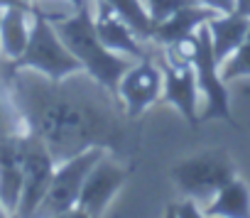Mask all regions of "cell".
<instances>
[{"label":"cell","mask_w":250,"mask_h":218,"mask_svg":"<svg viewBox=\"0 0 250 218\" xmlns=\"http://www.w3.org/2000/svg\"><path fill=\"white\" fill-rule=\"evenodd\" d=\"M172 177L184 196L206 201L235 177V167L226 152H201L179 162L172 169Z\"/></svg>","instance_id":"6"},{"label":"cell","mask_w":250,"mask_h":218,"mask_svg":"<svg viewBox=\"0 0 250 218\" xmlns=\"http://www.w3.org/2000/svg\"><path fill=\"white\" fill-rule=\"evenodd\" d=\"M105 3L125 18V22L135 30V35L140 40H152L155 22L145 8V0H105Z\"/></svg>","instance_id":"17"},{"label":"cell","mask_w":250,"mask_h":218,"mask_svg":"<svg viewBox=\"0 0 250 218\" xmlns=\"http://www.w3.org/2000/svg\"><path fill=\"white\" fill-rule=\"evenodd\" d=\"M105 155V145H93L86 147L83 152L66 157L62 162H57V169L52 174L49 189L37 208V216H64V213H74L86 174L91 172V167Z\"/></svg>","instance_id":"5"},{"label":"cell","mask_w":250,"mask_h":218,"mask_svg":"<svg viewBox=\"0 0 250 218\" xmlns=\"http://www.w3.org/2000/svg\"><path fill=\"white\" fill-rule=\"evenodd\" d=\"M196 203H199L196 198L187 196V198H182L179 203L167 206V213H169V216H187V218H191V216H201V213H204V208H199Z\"/></svg>","instance_id":"22"},{"label":"cell","mask_w":250,"mask_h":218,"mask_svg":"<svg viewBox=\"0 0 250 218\" xmlns=\"http://www.w3.org/2000/svg\"><path fill=\"white\" fill-rule=\"evenodd\" d=\"M206 216H228V218H245L250 216V191L240 179L226 181L216 194L213 201L204 208Z\"/></svg>","instance_id":"16"},{"label":"cell","mask_w":250,"mask_h":218,"mask_svg":"<svg viewBox=\"0 0 250 218\" xmlns=\"http://www.w3.org/2000/svg\"><path fill=\"white\" fill-rule=\"evenodd\" d=\"M194 5H201V8H208L218 15H228L235 10V0H189Z\"/></svg>","instance_id":"23"},{"label":"cell","mask_w":250,"mask_h":218,"mask_svg":"<svg viewBox=\"0 0 250 218\" xmlns=\"http://www.w3.org/2000/svg\"><path fill=\"white\" fill-rule=\"evenodd\" d=\"M218 13L208 10V8H201V5H194V3H187L184 8H179L174 15H169L167 20L157 22L155 25V32H152V40L162 47H172L177 42H182L184 37H189L191 32H196L199 25L208 22L211 18H216Z\"/></svg>","instance_id":"13"},{"label":"cell","mask_w":250,"mask_h":218,"mask_svg":"<svg viewBox=\"0 0 250 218\" xmlns=\"http://www.w3.org/2000/svg\"><path fill=\"white\" fill-rule=\"evenodd\" d=\"M167 49L194 64L196 81H199V93H204V98H206V108L201 111V120L218 118L223 123L235 125V120L230 116V103H228L226 81L221 79V71H218L221 64H218V59L213 54L211 32H208L206 22L199 25L196 32H191L189 37H184L182 42H177V44H172Z\"/></svg>","instance_id":"3"},{"label":"cell","mask_w":250,"mask_h":218,"mask_svg":"<svg viewBox=\"0 0 250 218\" xmlns=\"http://www.w3.org/2000/svg\"><path fill=\"white\" fill-rule=\"evenodd\" d=\"M25 133L0 138V203H3L8 216H18V206L22 196Z\"/></svg>","instance_id":"12"},{"label":"cell","mask_w":250,"mask_h":218,"mask_svg":"<svg viewBox=\"0 0 250 218\" xmlns=\"http://www.w3.org/2000/svg\"><path fill=\"white\" fill-rule=\"evenodd\" d=\"M5 64V83L25 118L30 133H35L54 155L57 162L101 145L98 138L105 128V118L83 103L81 91H71L66 79L54 81L32 69H10Z\"/></svg>","instance_id":"1"},{"label":"cell","mask_w":250,"mask_h":218,"mask_svg":"<svg viewBox=\"0 0 250 218\" xmlns=\"http://www.w3.org/2000/svg\"><path fill=\"white\" fill-rule=\"evenodd\" d=\"M54 27H57L59 37L64 40V44L71 49V54L81 61L83 71L101 88H105L108 93H115L120 76L133 66V61H130V57H125V54L110 52L98 40L96 27H93L91 5L81 8L79 13H74L71 18H66L62 22H54Z\"/></svg>","instance_id":"2"},{"label":"cell","mask_w":250,"mask_h":218,"mask_svg":"<svg viewBox=\"0 0 250 218\" xmlns=\"http://www.w3.org/2000/svg\"><path fill=\"white\" fill-rule=\"evenodd\" d=\"M8 64H10V69H32L54 81H62L66 76L83 71L81 61L71 54V49L59 37L57 27L40 15H32L30 42H27L22 57L15 61H8Z\"/></svg>","instance_id":"4"},{"label":"cell","mask_w":250,"mask_h":218,"mask_svg":"<svg viewBox=\"0 0 250 218\" xmlns=\"http://www.w3.org/2000/svg\"><path fill=\"white\" fill-rule=\"evenodd\" d=\"M25 130H27V125H25L20 108H18L8 83L0 79V138L3 135H18V133H25Z\"/></svg>","instance_id":"18"},{"label":"cell","mask_w":250,"mask_h":218,"mask_svg":"<svg viewBox=\"0 0 250 218\" xmlns=\"http://www.w3.org/2000/svg\"><path fill=\"white\" fill-rule=\"evenodd\" d=\"M71 3H74L76 8H88V5H91V0H71Z\"/></svg>","instance_id":"26"},{"label":"cell","mask_w":250,"mask_h":218,"mask_svg":"<svg viewBox=\"0 0 250 218\" xmlns=\"http://www.w3.org/2000/svg\"><path fill=\"white\" fill-rule=\"evenodd\" d=\"M57 169V159L49 147L35 135L25 133V155H22V196L18 206V216H37V208L49 189L52 174Z\"/></svg>","instance_id":"7"},{"label":"cell","mask_w":250,"mask_h":218,"mask_svg":"<svg viewBox=\"0 0 250 218\" xmlns=\"http://www.w3.org/2000/svg\"><path fill=\"white\" fill-rule=\"evenodd\" d=\"M81 8H76L71 0H30V13L32 15H40L44 20H49L52 25L54 22H62L66 18H71L74 13H79Z\"/></svg>","instance_id":"20"},{"label":"cell","mask_w":250,"mask_h":218,"mask_svg":"<svg viewBox=\"0 0 250 218\" xmlns=\"http://www.w3.org/2000/svg\"><path fill=\"white\" fill-rule=\"evenodd\" d=\"M32 30L30 8H5L0 15V57L15 61L22 57Z\"/></svg>","instance_id":"14"},{"label":"cell","mask_w":250,"mask_h":218,"mask_svg":"<svg viewBox=\"0 0 250 218\" xmlns=\"http://www.w3.org/2000/svg\"><path fill=\"white\" fill-rule=\"evenodd\" d=\"M125 105V113L130 118L145 113L152 103L162 98V69L152 59H140L133 64L118 81L115 91Z\"/></svg>","instance_id":"9"},{"label":"cell","mask_w":250,"mask_h":218,"mask_svg":"<svg viewBox=\"0 0 250 218\" xmlns=\"http://www.w3.org/2000/svg\"><path fill=\"white\" fill-rule=\"evenodd\" d=\"M125 179H128V172L103 155L86 174V181H83V189H81V196H79L74 213L101 216L108 208V203L113 201V196L120 191Z\"/></svg>","instance_id":"10"},{"label":"cell","mask_w":250,"mask_h":218,"mask_svg":"<svg viewBox=\"0 0 250 218\" xmlns=\"http://www.w3.org/2000/svg\"><path fill=\"white\" fill-rule=\"evenodd\" d=\"M25 3H30V0H25Z\"/></svg>","instance_id":"28"},{"label":"cell","mask_w":250,"mask_h":218,"mask_svg":"<svg viewBox=\"0 0 250 218\" xmlns=\"http://www.w3.org/2000/svg\"><path fill=\"white\" fill-rule=\"evenodd\" d=\"M187 3H189V0H145V8H147L152 22L157 25V22L167 20L169 15H174V13H177L179 8H184Z\"/></svg>","instance_id":"21"},{"label":"cell","mask_w":250,"mask_h":218,"mask_svg":"<svg viewBox=\"0 0 250 218\" xmlns=\"http://www.w3.org/2000/svg\"><path fill=\"white\" fill-rule=\"evenodd\" d=\"M5 8H30V3H25V0H0V10Z\"/></svg>","instance_id":"24"},{"label":"cell","mask_w":250,"mask_h":218,"mask_svg":"<svg viewBox=\"0 0 250 218\" xmlns=\"http://www.w3.org/2000/svg\"><path fill=\"white\" fill-rule=\"evenodd\" d=\"M91 13H93L96 35L110 52L125 54L130 59H145L147 57L145 47L140 44L143 40L135 35V30L128 22H125V18L120 13H115L105 0H96V10H91Z\"/></svg>","instance_id":"11"},{"label":"cell","mask_w":250,"mask_h":218,"mask_svg":"<svg viewBox=\"0 0 250 218\" xmlns=\"http://www.w3.org/2000/svg\"><path fill=\"white\" fill-rule=\"evenodd\" d=\"M157 64L162 69V98L177 108L189 125H199V81L194 64L177 57L169 49L165 52V57H160Z\"/></svg>","instance_id":"8"},{"label":"cell","mask_w":250,"mask_h":218,"mask_svg":"<svg viewBox=\"0 0 250 218\" xmlns=\"http://www.w3.org/2000/svg\"><path fill=\"white\" fill-rule=\"evenodd\" d=\"M235 13L250 18V0H235Z\"/></svg>","instance_id":"25"},{"label":"cell","mask_w":250,"mask_h":218,"mask_svg":"<svg viewBox=\"0 0 250 218\" xmlns=\"http://www.w3.org/2000/svg\"><path fill=\"white\" fill-rule=\"evenodd\" d=\"M218 71H221V79L226 83L228 81H235L240 76H250V30H248L245 40L238 44V49L226 61H221Z\"/></svg>","instance_id":"19"},{"label":"cell","mask_w":250,"mask_h":218,"mask_svg":"<svg viewBox=\"0 0 250 218\" xmlns=\"http://www.w3.org/2000/svg\"><path fill=\"white\" fill-rule=\"evenodd\" d=\"M0 216H8V213H5V208H3V203H0Z\"/></svg>","instance_id":"27"},{"label":"cell","mask_w":250,"mask_h":218,"mask_svg":"<svg viewBox=\"0 0 250 218\" xmlns=\"http://www.w3.org/2000/svg\"><path fill=\"white\" fill-rule=\"evenodd\" d=\"M208 32H211V44H213V54L221 61H226L238 44L245 40L248 30H250V18L240 15V13H228V15H216L206 22Z\"/></svg>","instance_id":"15"},{"label":"cell","mask_w":250,"mask_h":218,"mask_svg":"<svg viewBox=\"0 0 250 218\" xmlns=\"http://www.w3.org/2000/svg\"><path fill=\"white\" fill-rule=\"evenodd\" d=\"M0 15H3V10H0Z\"/></svg>","instance_id":"29"}]
</instances>
